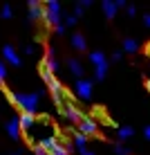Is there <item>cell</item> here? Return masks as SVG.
I'll list each match as a JSON object with an SVG mask.
<instances>
[{"label":"cell","mask_w":150,"mask_h":155,"mask_svg":"<svg viewBox=\"0 0 150 155\" xmlns=\"http://www.w3.org/2000/svg\"><path fill=\"white\" fill-rule=\"evenodd\" d=\"M92 81H88V79H76V97L83 99V101H90L92 99Z\"/></svg>","instance_id":"5b68a950"},{"label":"cell","mask_w":150,"mask_h":155,"mask_svg":"<svg viewBox=\"0 0 150 155\" xmlns=\"http://www.w3.org/2000/svg\"><path fill=\"white\" fill-rule=\"evenodd\" d=\"M99 130V124L92 119V117H83L81 121H78V133H83L85 137H90V135H94V133Z\"/></svg>","instance_id":"ba28073f"},{"label":"cell","mask_w":150,"mask_h":155,"mask_svg":"<svg viewBox=\"0 0 150 155\" xmlns=\"http://www.w3.org/2000/svg\"><path fill=\"white\" fill-rule=\"evenodd\" d=\"M34 52H36L34 45H27V47H25V54H34Z\"/></svg>","instance_id":"4316f807"},{"label":"cell","mask_w":150,"mask_h":155,"mask_svg":"<svg viewBox=\"0 0 150 155\" xmlns=\"http://www.w3.org/2000/svg\"><path fill=\"white\" fill-rule=\"evenodd\" d=\"M27 14H29V20H45V5H40L38 0H29L27 5Z\"/></svg>","instance_id":"52a82bcc"},{"label":"cell","mask_w":150,"mask_h":155,"mask_svg":"<svg viewBox=\"0 0 150 155\" xmlns=\"http://www.w3.org/2000/svg\"><path fill=\"white\" fill-rule=\"evenodd\" d=\"M121 56H123L121 52H112V61H121Z\"/></svg>","instance_id":"83f0119b"},{"label":"cell","mask_w":150,"mask_h":155,"mask_svg":"<svg viewBox=\"0 0 150 155\" xmlns=\"http://www.w3.org/2000/svg\"><path fill=\"white\" fill-rule=\"evenodd\" d=\"M47 155H69V151H67V146H63L61 142H56L54 146L47 151Z\"/></svg>","instance_id":"2e32d148"},{"label":"cell","mask_w":150,"mask_h":155,"mask_svg":"<svg viewBox=\"0 0 150 155\" xmlns=\"http://www.w3.org/2000/svg\"><path fill=\"white\" fill-rule=\"evenodd\" d=\"M114 153H116V155H128V148L123 146V144H116V146H114Z\"/></svg>","instance_id":"603a6c76"},{"label":"cell","mask_w":150,"mask_h":155,"mask_svg":"<svg viewBox=\"0 0 150 155\" xmlns=\"http://www.w3.org/2000/svg\"><path fill=\"white\" fill-rule=\"evenodd\" d=\"M34 155H47V151L43 146H34Z\"/></svg>","instance_id":"d4e9b609"},{"label":"cell","mask_w":150,"mask_h":155,"mask_svg":"<svg viewBox=\"0 0 150 155\" xmlns=\"http://www.w3.org/2000/svg\"><path fill=\"white\" fill-rule=\"evenodd\" d=\"M123 52H130V54L139 52V43L135 38H126V41H123Z\"/></svg>","instance_id":"e0dca14e"},{"label":"cell","mask_w":150,"mask_h":155,"mask_svg":"<svg viewBox=\"0 0 150 155\" xmlns=\"http://www.w3.org/2000/svg\"><path fill=\"white\" fill-rule=\"evenodd\" d=\"M76 16H74V14H69V16H65V27H74V25H76Z\"/></svg>","instance_id":"7402d4cb"},{"label":"cell","mask_w":150,"mask_h":155,"mask_svg":"<svg viewBox=\"0 0 150 155\" xmlns=\"http://www.w3.org/2000/svg\"><path fill=\"white\" fill-rule=\"evenodd\" d=\"M143 25H146V27H150V14H143Z\"/></svg>","instance_id":"f1b7e54d"},{"label":"cell","mask_w":150,"mask_h":155,"mask_svg":"<svg viewBox=\"0 0 150 155\" xmlns=\"http://www.w3.org/2000/svg\"><path fill=\"white\" fill-rule=\"evenodd\" d=\"M18 119H20V128H23V133L31 130V126L36 124V115H31V113H20Z\"/></svg>","instance_id":"8fae6325"},{"label":"cell","mask_w":150,"mask_h":155,"mask_svg":"<svg viewBox=\"0 0 150 155\" xmlns=\"http://www.w3.org/2000/svg\"><path fill=\"white\" fill-rule=\"evenodd\" d=\"M126 12H128V16H130V18H135V16H137V7L128 5V7H126Z\"/></svg>","instance_id":"cb8c5ba5"},{"label":"cell","mask_w":150,"mask_h":155,"mask_svg":"<svg viewBox=\"0 0 150 155\" xmlns=\"http://www.w3.org/2000/svg\"><path fill=\"white\" fill-rule=\"evenodd\" d=\"M81 155H94L92 151H88V148H81Z\"/></svg>","instance_id":"4dcf8cb0"},{"label":"cell","mask_w":150,"mask_h":155,"mask_svg":"<svg viewBox=\"0 0 150 155\" xmlns=\"http://www.w3.org/2000/svg\"><path fill=\"white\" fill-rule=\"evenodd\" d=\"M7 155H23V153H20V151H14V153H7Z\"/></svg>","instance_id":"1f68e13d"},{"label":"cell","mask_w":150,"mask_h":155,"mask_svg":"<svg viewBox=\"0 0 150 155\" xmlns=\"http://www.w3.org/2000/svg\"><path fill=\"white\" fill-rule=\"evenodd\" d=\"M67 68H69V72H72L76 79L83 77V65H81V61H76V58H69V61H67Z\"/></svg>","instance_id":"5bb4252c"},{"label":"cell","mask_w":150,"mask_h":155,"mask_svg":"<svg viewBox=\"0 0 150 155\" xmlns=\"http://www.w3.org/2000/svg\"><path fill=\"white\" fill-rule=\"evenodd\" d=\"M5 79H7V65L0 61V85H5Z\"/></svg>","instance_id":"44dd1931"},{"label":"cell","mask_w":150,"mask_h":155,"mask_svg":"<svg viewBox=\"0 0 150 155\" xmlns=\"http://www.w3.org/2000/svg\"><path fill=\"white\" fill-rule=\"evenodd\" d=\"M7 97L14 106H18L23 113H31V115L38 110V104H40L38 92H7Z\"/></svg>","instance_id":"7a4b0ae2"},{"label":"cell","mask_w":150,"mask_h":155,"mask_svg":"<svg viewBox=\"0 0 150 155\" xmlns=\"http://www.w3.org/2000/svg\"><path fill=\"white\" fill-rule=\"evenodd\" d=\"M135 135V128L132 126H121L119 128V140H128V137Z\"/></svg>","instance_id":"ac0fdd59"},{"label":"cell","mask_w":150,"mask_h":155,"mask_svg":"<svg viewBox=\"0 0 150 155\" xmlns=\"http://www.w3.org/2000/svg\"><path fill=\"white\" fill-rule=\"evenodd\" d=\"M90 63L94 68V79L96 81H103L105 74H108V58H105L103 52H90Z\"/></svg>","instance_id":"3957f363"},{"label":"cell","mask_w":150,"mask_h":155,"mask_svg":"<svg viewBox=\"0 0 150 155\" xmlns=\"http://www.w3.org/2000/svg\"><path fill=\"white\" fill-rule=\"evenodd\" d=\"M74 142H76L78 148H85V142H88V137H85L83 133H74Z\"/></svg>","instance_id":"d6986e66"},{"label":"cell","mask_w":150,"mask_h":155,"mask_svg":"<svg viewBox=\"0 0 150 155\" xmlns=\"http://www.w3.org/2000/svg\"><path fill=\"white\" fill-rule=\"evenodd\" d=\"M49 137H56V128L52 126V121L47 119V117L36 119V124L31 126V130H27V140L34 144V146H38L40 142L49 140Z\"/></svg>","instance_id":"6da1fadb"},{"label":"cell","mask_w":150,"mask_h":155,"mask_svg":"<svg viewBox=\"0 0 150 155\" xmlns=\"http://www.w3.org/2000/svg\"><path fill=\"white\" fill-rule=\"evenodd\" d=\"M7 133H9V137H11V140H18V137H20L23 128H20V119H18V115L11 117V119L7 121Z\"/></svg>","instance_id":"9c48e42d"},{"label":"cell","mask_w":150,"mask_h":155,"mask_svg":"<svg viewBox=\"0 0 150 155\" xmlns=\"http://www.w3.org/2000/svg\"><path fill=\"white\" fill-rule=\"evenodd\" d=\"M72 45L76 47L78 52H83L85 47H88V43H85V36H83V34H74V36H72Z\"/></svg>","instance_id":"9a60e30c"},{"label":"cell","mask_w":150,"mask_h":155,"mask_svg":"<svg viewBox=\"0 0 150 155\" xmlns=\"http://www.w3.org/2000/svg\"><path fill=\"white\" fill-rule=\"evenodd\" d=\"M54 29H56V34L61 36V34H65V29H67V27H65V23H61V25H58V27H54Z\"/></svg>","instance_id":"484cf974"},{"label":"cell","mask_w":150,"mask_h":155,"mask_svg":"<svg viewBox=\"0 0 150 155\" xmlns=\"http://www.w3.org/2000/svg\"><path fill=\"white\" fill-rule=\"evenodd\" d=\"M61 16H63V9H61V2H58V0H49V2H45V23L47 25L58 27V25L63 23Z\"/></svg>","instance_id":"277c9868"},{"label":"cell","mask_w":150,"mask_h":155,"mask_svg":"<svg viewBox=\"0 0 150 155\" xmlns=\"http://www.w3.org/2000/svg\"><path fill=\"white\" fill-rule=\"evenodd\" d=\"M146 88H148V92H150V79H148V81H146Z\"/></svg>","instance_id":"d6a6232c"},{"label":"cell","mask_w":150,"mask_h":155,"mask_svg":"<svg viewBox=\"0 0 150 155\" xmlns=\"http://www.w3.org/2000/svg\"><path fill=\"white\" fill-rule=\"evenodd\" d=\"M143 135H146V140H150V126L143 128Z\"/></svg>","instance_id":"f546056e"},{"label":"cell","mask_w":150,"mask_h":155,"mask_svg":"<svg viewBox=\"0 0 150 155\" xmlns=\"http://www.w3.org/2000/svg\"><path fill=\"white\" fill-rule=\"evenodd\" d=\"M14 12H11V5H5L2 9H0V18H11Z\"/></svg>","instance_id":"ffe728a7"},{"label":"cell","mask_w":150,"mask_h":155,"mask_svg":"<svg viewBox=\"0 0 150 155\" xmlns=\"http://www.w3.org/2000/svg\"><path fill=\"white\" fill-rule=\"evenodd\" d=\"M61 113H63V117H65L67 121H74V124H78V121H81L83 117H85V115L81 113V110H78L76 106L72 104V101H67V104L63 106V110H61Z\"/></svg>","instance_id":"8992f818"},{"label":"cell","mask_w":150,"mask_h":155,"mask_svg":"<svg viewBox=\"0 0 150 155\" xmlns=\"http://www.w3.org/2000/svg\"><path fill=\"white\" fill-rule=\"evenodd\" d=\"M40 65H43V68H47V70H49L52 74H56V72H58V61L54 58V54H52V52H47V56L43 58Z\"/></svg>","instance_id":"7c38bea8"},{"label":"cell","mask_w":150,"mask_h":155,"mask_svg":"<svg viewBox=\"0 0 150 155\" xmlns=\"http://www.w3.org/2000/svg\"><path fill=\"white\" fill-rule=\"evenodd\" d=\"M103 14H105V18L108 20H112L116 16V12H119V7H116V2H112V0H103Z\"/></svg>","instance_id":"4fadbf2b"},{"label":"cell","mask_w":150,"mask_h":155,"mask_svg":"<svg viewBox=\"0 0 150 155\" xmlns=\"http://www.w3.org/2000/svg\"><path fill=\"white\" fill-rule=\"evenodd\" d=\"M2 56H5V61L11 63V65H20V63H23V61H20V56H18V52H16L11 45H5L2 47Z\"/></svg>","instance_id":"30bf717a"}]
</instances>
